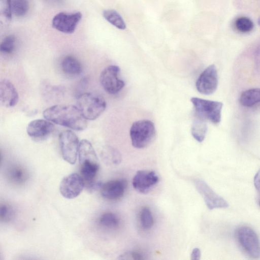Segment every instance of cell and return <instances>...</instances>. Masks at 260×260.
<instances>
[{"mask_svg":"<svg viewBox=\"0 0 260 260\" xmlns=\"http://www.w3.org/2000/svg\"><path fill=\"white\" fill-rule=\"evenodd\" d=\"M61 67L63 72L70 75H79L82 70V66L79 61L72 55H67L63 58L61 63Z\"/></svg>","mask_w":260,"mask_h":260,"instance_id":"cell-19","label":"cell"},{"mask_svg":"<svg viewBox=\"0 0 260 260\" xmlns=\"http://www.w3.org/2000/svg\"><path fill=\"white\" fill-rule=\"evenodd\" d=\"M190 101L194 107L195 115L213 123H220L223 104L220 102L193 97Z\"/></svg>","mask_w":260,"mask_h":260,"instance_id":"cell-4","label":"cell"},{"mask_svg":"<svg viewBox=\"0 0 260 260\" xmlns=\"http://www.w3.org/2000/svg\"><path fill=\"white\" fill-rule=\"evenodd\" d=\"M237 241L243 250L251 257H260V242L255 232L250 227L241 226L235 231Z\"/></svg>","mask_w":260,"mask_h":260,"instance_id":"cell-6","label":"cell"},{"mask_svg":"<svg viewBox=\"0 0 260 260\" xmlns=\"http://www.w3.org/2000/svg\"><path fill=\"white\" fill-rule=\"evenodd\" d=\"M77 107L87 120L98 118L106 108L104 98L97 94L85 92L79 95L77 99Z\"/></svg>","mask_w":260,"mask_h":260,"instance_id":"cell-2","label":"cell"},{"mask_svg":"<svg viewBox=\"0 0 260 260\" xmlns=\"http://www.w3.org/2000/svg\"><path fill=\"white\" fill-rule=\"evenodd\" d=\"M126 186V182L124 180H110L102 183L100 188L101 193L105 199L117 200L123 196Z\"/></svg>","mask_w":260,"mask_h":260,"instance_id":"cell-16","label":"cell"},{"mask_svg":"<svg viewBox=\"0 0 260 260\" xmlns=\"http://www.w3.org/2000/svg\"><path fill=\"white\" fill-rule=\"evenodd\" d=\"M254 185L257 192L258 204L260 206V169L254 176Z\"/></svg>","mask_w":260,"mask_h":260,"instance_id":"cell-32","label":"cell"},{"mask_svg":"<svg viewBox=\"0 0 260 260\" xmlns=\"http://www.w3.org/2000/svg\"><path fill=\"white\" fill-rule=\"evenodd\" d=\"M155 134L154 123L147 119L134 122L129 131L132 144L134 147L138 149L149 146L155 138Z\"/></svg>","mask_w":260,"mask_h":260,"instance_id":"cell-3","label":"cell"},{"mask_svg":"<svg viewBox=\"0 0 260 260\" xmlns=\"http://www.w3.org/2000/svg\"><path fill=\"white\" fill-rule=\"evenodd\" d=\"M257 23L260 26V17L258 19Z\"/></svg>","mask_w":260,"mask_h":260,"instance_id":"cell-35","label":"cell"},{"mask_svg":"<svg viewBox=\"0 0 260 260\" xmlns=\"http://www.w3.org/2000/svg\"><path fill=\"white\" fill-rule=\"evenodd\" d=\"M99 223L102 227L112 229L118 226L119 220L115 214L112 212H106L100 217Z\"/></svg>","mask_w":260,"mask_h":260,"instance_id":"cell-23","label":"cell"},{"mask_svg":"<svg viewBox=\"0 0 260 260\" xmlns=\"http://www.w3.org/2000/svg\"><path fill=\"white\" fill-rule=\"evenodd\" d=\"M158 181L159 178L155 172L139 170L134 176L132 184L137 191L146 193Z\"/></svg>","mask_w":260,"mask_h":260,"instance_id":"cell-13","label":"cell"},{"mask_svg":"<svg viewBox=\"0 0 260 260\" xmlns=\"http://www.w3.org/2000/svg\"><path fill=\"white\" fill-rule=\"evenodd\" d=\"M7 176L11 182L17 185L23 184L28 178L26 171L17 165H11L8 168Z\"/></svg>","mask_w":260,"mask_h":260,"instance_id":"cell-17","label":"cell"},{"mask_svg":"<svg viewBox=\"0 0 260 260\" xmlns=\"http://www.w3.org/2000/svg\"><path fill=\"white\" fill-rule=\"evenodd\" d=\"M28 7L27 0H12V12L16 16L22 17L25 15L28 12Z\"/></svg>","mask_w":260,"mask_h":260,"instance_id":"cell-24","label":"cell"},{"mask_svg":"<svg viewBox=\"0 0 260 260\" xmlns=\"http://www.w3.org/2000/svg\"><path fill=\"white\" fill-rule=\"evenodd\" d=\"M104 158L114 164H118L121 161V155L115 149L108 147L105 148L102 152Z\"/></svg>","mask_w":260,"mask_h":260,"instance_id":"cell-27","label":"cell"},{"mask_svg":"<svg viewBox=\"0 0 260 260\" xmlns=\"http://www.w3.org/2000/svg\"><path fill=\"white\" fill-rule=\"evenodd\" d=\"M218 82L216 68L214 64H211L200 75L196 81V86L200 93L210 95L216 91Z\"/></svg>","mask_w":260,"mask_h":260,"instance_id":"cell-10","label":"cell"},{"mask_svg":"<svg viewBox=\"0 0 260 260\" xmlns=\"http://www.w3.org/2000/svg\"><path fill=\"white\" fill-rule=\"evenodd\" d=\"M254 61L255 69L260 73V43L257 46L254 52Z\"/></svg>","mask_w":260,"mask_h":260,"instance_id":"cell-30","label":"cell"},{"mask_svg":"<svg viewBox=\"0 0 260 260\" xmlns=\"http://www.w3.org/2000/svg\"><path fill=\"white\" fill-rule=\"evenodd\" d=\"M233 25L236 30L241 34L251 32L254 28L252 20L246 16L237 17L234 21Z\"/></svg>","mask_w":260,"mask_h":260,"instance_id":"cell-22","label":"cell"},{"mask_svg":"<svg viewBox=\"0 0 260 260\" xmlns=\"http://www.w3.org/2000/svg\"><path fill=\"white\" fill-rule=\"evenodd\" d=\"M82 17V13L80 12L72 13L60 12L53 18L52 25L59 31L68 34H72L75 31Z\"/></svg>","mask_w":260,"mask_h":260,"instance_id":"cell-11","label":"cell"},{"mask_svg":"<svg viewBox=\"0 0 260 260\" xmlns=\"http://www.w3.org/2000/svg\"><path fill=\"white\" fill-rule=\"evenodd\" d=\"M194 184L208 209L212 210L229 207L228 203L217 194L204 180L196 179L194 180Z\"/></svg>","mask_w":260,"mask_h":260,"instance_id":"cell-9","label":"cell"},{"mask_svg":"<svg viewBox=\"0 0 260 260\" xmlns=\"http://www.w3.org/2000/svg\"><path fill=\"white\" fill-rule=\"evenodd\" d=\"M15 215L14 209L8 204H2L0 209V219L2 221L7 222L11 221Z\"/></svg>","mask_w":260,"mask_h":260,"instance_id":"cell-29","label":"cell"},{"mask_svg":"<svg viewBox=\"0 0 260 260\" xmlns=\"http://www.w3.org/2000/svg\"><path fill=\"white\" fill-rule=\"evenodd\" d=\"M59 144L63 159L70 164H75L80 144L76 134L71 130L62 132L59 135Z\"/></svg>","mask_w":260,"mask_h":260,"instance_id":"cell-7","label":"cell"},{"mask_svg":"<svg viewBox=\"0 0 260 260\" xmlns=\"http://www.w3.org/2000/svg\"><path fill=\"white\" fill-rule=\"evenodd\" d=\"M44 117L55 124L75 131H83L87 126V119L76 106L56 105L45 109Z\"/></svg>","mask_w":260,"mask_h":260,"instance_id":"cell-1","label":"cell"},{"mask_svg":"<svg viewBox=\"0 0 260 260\" xmlns=\"http://www.w3.org/2000/svg\"><path fill=\"white\" fill-rule=\"evenodd\" d=\"M53 122L47 119H35L27 125L26 132L32 139L43 140L46 139L53 131Z\"/></svg>","mask_w":260,"mask_h":260,"instance_id":"cell-14","label":"cell"},{"mask_svg":"<svg viewBox=\"0 0 260 260\" xmlns=\"http://www.w3.org/2000/svg\"><path fill=\"white\" fill-rule=\"evenodd\" d=\"M120 68L115 65H111L105 68L101 73L100 80L104 89L108 93H118L124 87V82L118 76Z\"/></svg>","mask_w":260,"mask_h":260,"instance_id":"cell-8","label":"cell"},{"mask_svg":"<svg viewBox=\"0 0 260 260\" xmlns=\"http://www.w3.org/2000/svg\"><path fill=\"white\" fill-rule=\"evenodd\" d=\"M120 259H133L136 260L143 259L142 256L136 252H131L128 253H125L122 255H121Z\"/></svg>","mask_w":260,"mask_h":260,"instance_id":"cell-31","label":"cell"},{"mask_svg":"<svg viewBox=\"0 0 260 260\" xmlns=\"http://www.w3.org/2000/svg\"><path fill=\"white\" fill-rule=\"evenodd\" d=\"M140 220L142 227L146 230L151 229L154 223L152 213L149 208H143L140 213Z\"/></svg>","mask_w":260,"mask_h":260,"instance_id":"cell-28","label":"cell"},{"mask_svg":"<svg viewBox=\"0 0 260 260\" xmlns=\"http://www.w3.org/2000/svg\"><path fill=\"white\" fill-rule=\"evenodd\" d=\"M201 251L198 248H194L191 253L190 257L191 260H199L201 258Z\"/></svg>","mask_w":260,"mask_h":260,"instance_id":"cell-33","label":"cell"},{"mask_svg":"<svg viewBox=\"0 0 260 260\" xmlns=\"http://www.w3.org/2000/svg\"><path fill=\"white\" fill-rule=\"evenodd\" d=\"M12 0H0V13L1 19L5 23H9L12 18Z\"/></svg>","mask_w":260,"mask_h":260,"instance_id":"cell-25","label":"cell"},{"mask_svg":"<svg viewBox=\"0 0 260 260\" xmlns=\"http://www.w3.org/2000/svg\"><path fill=\"white\" fill-rule=\"evenodd\" d=\"M0 101L6 107L16 106L19 101V94L13 84L9 80L4 79L0 82Z\"/></svg>","mask_w":260,"mask_h":260,"instance_id":"cell-15","label":"cell"},{"mask_svg":"<svg viewBox=\"0 0 260 260\" xmlns=\"http://www.w3.org/2000/svg\"><path fill=\"white\" fill-rule=\"evenodd\" d=\"M239 102L245 107H251L260 103V88H252L243 91L240 95Z\"/></svg>","mask_w":260,"mask_h":260,"instance_id":"cell-18","label":"cell"},{"mask_svg":"<svg viewBox=\"0 0 260 260\" xmlns=\"http://www.w3.org/2000/svg\"><path fill=\"white\" fill-rule=\"evenodd\" d=\"M78 155L80 173L87 175L98 173L100 167L98 158L89 141L83 139L80 142Z\"/></svg>","mask_w":260,"mask_h":260,"instance_id":"cell-5","label":"cell"},{"mask_svg":"<svg viewBox=\"0 0 260 260\" xmlns=\"http://www.w3.org/2000/svg\"><path fill=\"white\" fill-rule=\"evenodd\" d=\"M47 1H49L52 2H56V3L57 2H57H60L62 0H47Z\"/></svg>","mask_w":260,"mask_h":260,"instance_id":"cell-34","label":"cell"},{"mask_svg":"<svg viewBox=\"0 0 260 260\" xmlns=\"http://www.w3.org/2000/svg\"><path fill=\"white\" fill-rule=\"evenodd\" d=\"M207 132L206 120L195 115L191 126V134L193 137L199 142L204 141Z\"/></svg>","mask_w":260,"mask_h":260,"instance_id":"cell-20","label":"cell"},{"mask_svg":"<svg viewBox=\"0 0 260 260\" xmlns=\"http://www.w3.org/2000/svg\"><path fill=\"white\" fill-rule=\"evenodd\" d=\"M84 186L85 182L81 176L72 173L62 179L60 183L59 191L64 198L72 199L80 194Z\"/></svg>","mask_w":260,"mask_h":260,"instance_id":"cell-12","label":"cell"},{"mask_svg":"<svg viewBox=\"0 0 260 260\" xmlns=\"http://www.w3.org/2000/svg\"><path fill=\"white\" fill-rule=\"evenodd\" d=\"M15 37L12 35H9L6 37L1 43V52L4 54H10L15 49Z\"/></svg>","mask_w":260,"mask_h":260,"instance_id":"cell-26","label":"cell"},{"mask_svg":"<svg viewBox=\"0 0 260 260\" xmlns=\"http://www.w3.org/2000/svg\"><path fill=\"white\" fill-rule=\"evenodd\" d=\"M104 18L112 25L120 29H124L126 24L121 16L115 10H105L103 12Z\"/></svg>","mask_w":260,"mask_h":260,"instance_id":"cell-21","label":"cell"}]
</instances>
